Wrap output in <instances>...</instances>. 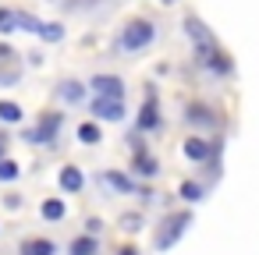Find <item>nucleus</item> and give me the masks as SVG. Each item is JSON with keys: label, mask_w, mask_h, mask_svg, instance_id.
<instances>
[{"label": "nucleus", "mask_w": 259, "mask_h": 255, "mask_svg": "<svg viewBox=\"0 0 259 255\" xmlns=\"http://www.w3.org/2000/svg\"><path fill=\"white\" fill-rule=\"evenodd\" d=\"M153 36H156L153 22H146V18H132V22L121 29V50H142V46L153 43Z\"/></svg>", "instance_id": "1"}, {"label": "nucleus", "mask_w": 259, "mask_h": 255, "mask_svg": "<svg viewBox=\"0 0 259 255\" xmlns=\"http://www.w3.org/2000/svg\"><path fill=\"white\" fill-rule=\"evenodd\" d=\"M93 92L96 96H107V99H124V85L114 75H96L93 78Z\"/></svg>", "instance_id": "2"}, {"label": "nucleus", "mask_w": 259, "mask_h": 255, "mask_svg": "<svg viewBox=\"0 0 259 255\" xmlns=\"http://www.w3.org/2000/svg\"><path fill=\"white\" fill-rule=\"evenodd\" d=\"M93 114H96V117H103V121H121V114H124V103H121V99L96 96V99H93Z\"/></svg>", "instance_id": "3"}, {"label": "nucleus", "mask_w": 259, "mask_h": 255, "mask_svg": "<svg viewBox=\"0 0 259 255\" xmlns=\"http://www.w3.org/2000/svg\"><path fill=\"white\" fill-rule=\"evenodd\" d=\"M57 128H61V117H57V114H50V117H47V121H43L39 128H32V131H29L25 138H29V142H36V145H47V142H54Z\"/></svg>", "instance_id": "4"}, {"label": "nucleus", "mask_w": 259, "mask_h": 255, "mask_svg": "<svg viewBox=\"0 0 259 255\" xmlns=\"http://www.w3.org/2000/svg\"><path fill=\"white\" fill-rule=\"evenodd\" d=\"M61 188L64 191H78L82 188V170L78 167H64L61 170Z\"/></svg>", "instance_id": "5"}, {"label": "nucleus", "mask_w": 259, "mask_h": 255, "mask_svg": "<svg viewBox=\"0 0 259 255\" xmlns=\"http://www.w3.org/2000/svg\"><path fill=\"white\" fill-rule=\"evenodd\" d=\"M22 255H54V244L47 237H32V241L22 244Z\"/></svg>", "instance_id": "6"}, {"label": "nucleus", "mask_w": 259, "mask_h": 255, "mask_svg": "<svg viewBox=\"0 0 259 255\" xmlns=\"http://www.w3.org/2000/svg\"><path fill=\"white\" fill-rule=\"evenodd\" d=\"M185 152H188L192 160H206V156H209V142H202V138H188V142H185Z\"/></svg>", "instance_id": "7"}, {"label": "nucleus", "mask_w": 259, "mask_h": 255, "mask_svg": "<svg viewBox=\"0 0 259 255\" xmlns=\"http://www.w3.org/2000/svg\"><path fill=\"white\" fill-rule=\"evenodd\" d=\"M185 223H188V216H178V220H167V227H170V230H167V234L160 237V248H167V244H170V241H174V237H178V234L185 230Z\"/></svg>", "instance_id": "8"}, {"label": "nucleus", "mask_w": 259, "mask_h": 255, "mask_svg": "<svg viewBox=\"0 0 259 255\" xmlns=\"http://www.w3.org/2000/svg\"><path fill=\"white\" fill-rule=\"evenodd\" d=\"M71 255H96L93 234H89V237H75V241H71Z\"/></svg>", "instance_id": "9"}, {"label": "nucleus", "mask_w": 259, "mask_h": 255, "mask_svg": "<svg viewBox=\"0 0 259 255\" xmlns=\"http://www.w3.org/2000/svg\"><path fill=\"white\" fill-rule=\"evenodd\" d=\"M160 124V117H156V103L149 99L146 107H142V117H139V128H156Z\"/></svg>", "instance_id": "10"}, {"label": "nucleus", "mask_w": 259, "mask_h": 255, "mask_svg": "<svg viewBox=\"0 0 259 255\" xmlns=\"http://www.w3.org/2000/svg\"><path fill=\"white\" fill-rule=\"evenodd\" d=\"M185 25H188V32H192V39H195L199 46H206V43H209V32H206V29H202V25H199L195 18H188Z\"/></svg>", "instance_id": "11"}, {"label": "nucleus", "mask_w": 259, "mask_h": 255, "mask_svg": "<svg viewBox=\"0 0 259 255\" xmlns=\"http://www.w3.org/2000/svg\"><path fill=\"white\" fill-rule=\"evenodd\" d=\"M78 138H82V142H85V145H96V142H100V128H96V124H89V121H85V124H82V128H78Z\"/></svg>", "instance_id": "12"}, {"label": "nucleus", "mask_w": 259, "mask_h": 255, "mask_svg": "<svg viewBox=\"0 0 259 255\" xmlns=\"http://www.w3.org/2000/svg\"><path fill=\"white\" fill-rule=\"evenodd\" d=\"M43 216H47V220H61V216H64V202H61V198L43 202Z\"/></svg>", "instance_id": "13"}, {"label": "nucleus", "mask_w": 259, "mask_h": 255, "mask_svg": "<svg viewBox=\"0 0 259 255\" xmlns=\"http://www.w3.org/2000/svg\"><path fill=\"white\" fill-rule=\"evenodd\" d=\"M0 121H22V107L18 103H0Z\"/></svg>", "instance_id": "14"}, {"label": "nucleus", "mask_w": 259, "mask_h": 255, "mask_svg": "<svg viewBox=\"0 0 259 255\" xmlns=\"http://www.w3.org/2000/svg\"><path fill=\"white\" fill-rule=\"evenodd\" d=\"M18 25V11H0V32H15Z\"/></svg>", "instance_id": "15"}, {"label": "nucleus", "mask_w": 259, "mask_h": 255, "mask_svg": "<svg viewBox=\"0 0 259 255\" xmlns=\"http://www.w3.org/2000/svg\"><path fill=\"white\" fill-rule=\"evenodd\" d=\"M18 177V167L11 160H0V181H15Z\"/></svg>", "instance_id": "16"}, {"label": "nucleus", "mask_w": 259, "mask_h": 255, "mask_svg": "<svg viewBox=\"0 0 259 255\" xmlns=\"http://www.w3.org/2000/svg\"><path fill=\"white\" fill-rule=\"evenodd\" d=\"M135 167H139V174H156V160L153 156H139Z\"/></svg>", "instance_id": "17"}, {"label": "nucleus", "mask_w": 259, "mask_h": 255, "mask_svg": "<svg viewBox=\"0 0 259 255\" xmlns=\"http://www.w3.org/2000/svg\"><path fill=\"white\" fill-rule=\"evenodd\" d=\"M39 36L50 39V43H57L61 39V25H39Z\"/></svg>", "instance_id": "18"}, {"label": "nucleus", "mask_w": 259, "mask_h": 255, "mask_svg": "<svg viewBox=\"0 0 259 255\" xmlns=\"http://www.w3.org/2000/svg\"><path fill=\"white\" fill-rule=\"evenodd\" d=\"M61 96H64V99H78V96H82V89H78L75 82H64V85H61Z\"/></svg>", "instance_id": "19"}, {"label": "nucleus", "mask_w": 259, "mask_h": 255, "mask_svg": "<svg viewBox=\"0 0 259 255\" xmlns=\"http://www.w3.org/2000/svg\"><path fill=\"white\" fill-rule=\"evenodd\" d=\"M18 25H22V29H29V32H39V22H36V18H29V15H22V11H18Z\"/></svg>", "instance_id": "20"}, {"label": "nucleus", "mask_w": 259, "mask_h": 255, "mask_svg": "<svg viewBox=\"0 0 259 255\" xmlns=\"http://www.w3.org/2000/svg\"><path fill=\"white\" fill-rule=\"evenodd\" d=\"M188 121H195V124H202V121H206V124H209V114H202V110H199V107H195V110H192V114H188Z\"/></svg>", "instance_id": "21"}, {"label": "nucleus", "mask_w": 259, "mask_h": 255, "mask_svg": "<svg viewBox=\"0 0 259 255\" xmlns=\"http://www.w3.org/2000/svg\"><path fill=\"white\" fill-rule=\"evenodd\" d=\"M181 191H185V198H199V188H195V184H185Z\"/></svg>", "instance_id": "22"}, {"label": "nucleus", "mask_w": 259, "mask_h": 255, "mask_svg": "<svg viewBox=\"0 0 259 255\" xmlns=\"http://www.w3.org/2000/svg\"><path fill=\"white\" fill-rule=\"evenodd\" d=\"M117 255H135V248H117Z\"/></svg>", "instance_id": "23"}, {"label": "nucleus", "mask_w": 259, "mask_h": 255, "mask_svg": "<svg viewBox=\"0 0 259 255\" xmlns=\"http://www.w3.org/2000/svg\"><path fill=\"white\" fill-rule=\"evenodd\" d=\"M0 156H4V138H0Z\"/></svg>", "instance_id": "24"}]
</instances>
